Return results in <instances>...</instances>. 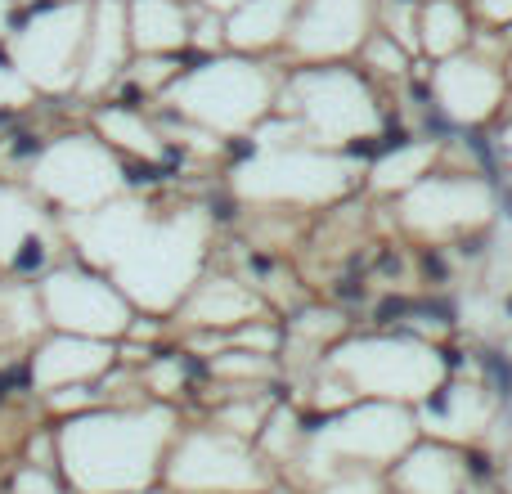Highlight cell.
<instances>
[{
    "label": "cell",
    "instance_id": "1",
    "mask_svg": "<svg viewBox=\"0 0 512 494\" xmlns=\"http://www.w3.org/2000/svg\"><path fill=\"white\" fill-rule=\"evenodd\" d=\"M59 225L68 256L104 274L135 315L167 319L212 256V212L198 203L153 207L140 194H122Z\"/></svg>",
    "mask_w": 512,
    "mask_h": 494
},
{
    "label": "cell",
    "instance_id": "2",
    "mask_svg": "<svg viewBox=\"0 0 512 494\" xmlns=\"http://www.w3.org/2000/svg\"><path fill=\"white\" fill-rule=\"evenodd\" d=\"M54 427V472L68 494H131L162 481V459L180 432V409L162 400L95 405Z\"/></svg>",
    "mask_w": 512,
    "mask_h": 494
},
{
    "label": "cell",
    "instance_id": "3",
    "mask_svg": "<svg viewBox=\"0 0 512 494\" xmlns=\"http://www.w3.org/2000/svg\"><path fill=\"white\" fill-rule=\"evenodd\" d=\"M274 113H283L297 126L301 144L337 153H364L387 131L382 86L355 68V59L342 63H288L279 77Z\"/></svg>",
    "mask_w": 512,
    "mask_h": 494
},
{
    "label": "cell",
    "instance_id": "4",
    "mask_svg": "<svg viewBox=\"0 0 512 494\" xmlns=\"http://www.w3.org/2000/svg\"><path fill=\"white\" fill-rule=\"evenodd\" d=\"M279 77L283 68H274V59L221 50L207 59H189L153 104L212 140H234V135H252L270 117Z\"/></svg>",
    "mask_w": 512,
    "mask_h": 494
},
{
    "label": "cell",
    "instance_id": "5",
    "mask_svg": "<svg viewBox=\"0 0 512 494\" xmlns=\"http://www.w3.org/2000/svg\"><path fill=\"white\" fill-rule=\"evenodd\" d=\"M418 441V423L409 405H387V400H355L346 409H333L319 423L306 418V441L283 481L306 490L310 481L342 468L360 472H387L409 445Z\"/></svg>",
    "mask_w": 512,
    "mask_h": 494
},
{
    "label": "cell",
    "instance_id": "6",
    "mask_svg": "<svg viewBox=\"0 0 512 494\" xmlns=\"http://www.w3.org/2000/svg\"><path fill=\"white\" fill-rule=\"evenodd\" d=\"M319 364L342 382L351 400H387V405L409 409L450 378V351L414 333H400V328H391V333H346L328 346Z\"/></svg>",
    "mask_w": 512,
    "mask_h": 494
},
{
    "label": "cell",
    "instance_id": "7",
    "mask_svg": "<svg viewBox=\"0 0 512 494\" xmlns=\"http://www.w3.org/2000/svg\"><path fill=\"white\" fill-rule=\"evenodd\" d=\"M360 162L351 153L315 149V144H274L252 149L230 167V198L243 207H274V212H319V207L346 203L360 189Z\"/></svg>",
    "mask_w": 512,
    "mask_h": 494
},
{
    "label": "cell",
    "instance_id": "8",
    "mask_svg": "<svg viewBox=\"0 0 512 494\" xmlns=\"http://www.w3.org/2000/svg\"><path fill=\"white\" fill-rule=\"evenodd\" d=\"M23 185L50 207L54 216H81L113 198L131 194L126 189V158H117L95 131H59L41 144L32 158Z\"/></svg>",
    "mask_w": 512,
    "mask_h": 494
},
{
    "label": "cell",
    "instance_id": "9",
    "mask_svg": "<svg viewBox=\"0 0 512 494\" xmlns=\"http://www.w3.org/2000/svg\"><path fill=\"white\" fill-rule=\"evenodd\" d=\"M90 0H41L18 5V18L5 36V59L36 90V99H72L86 50Z\"/></svg>",
    "mask_w": 512,
    "mask_h": 494
},
{
    "label": "cell",
    "instance_id": "10",
    "mask_svg": "<svg viewBox=\"0 0 512 494\" xmlns=\"http://www.w3.org/2000/svg\"><path fill=\"white\" fill-rule=\"evenodd\" d=\"M396 203V225L409 239L427 247L463 243L472 234H486L499 216V189L495 180L477 176V171H450L436 167L427 171L418 185H409Z\"/></svg>",
    "mask_w": 512,
    "mask_h": 494
},
{
    "label": "cell",
    "instance_id": "11",
    "mask_svg": "<svg viewBox=\"0 0 512 494\" xmlns=\"http://www.w3.org/2000/svg\"><path fill=\"white\" fill-rule=\"evenodd\" d=\"M270 481L274 468L256 454L252 441L203 423L176 432L158 486L167 494H265Z\"/></svg>",
    "mask_w": 512,
    "mask_h": 494
},
{
    "label": "cell",
    "instance_id": "12",
    "mask_svg": "<svg viewBox=\"0 0 512 494\" xmlns=\"http://www.w3.org/2000/svg\"><path fill=\"white\" fill-rule=\"evenodd\" d=\"M36 306L50 333H77V337H99V342H117L131 328L135 306L104 279L99 270L81 265L77 256H63L59 265L32 283Z\"/></svg>",
    "mask_w": 512,
    "mask_h": 494
},
{
    "label": "cell",
    "instance_id": "13",
    "mask_svg": "<svg viewBox=\"0 0 512 494\" xmlns=\"http://www.w3.org/2000/svg\"><path fill=\"white\" fill-rule=\"evenodd\" d=\"M427 104L436 108L450 131H490L504 117L508 104V72L504 63L481 59V54L463 50L450 59L427 63Z\"/></svg>",
    "mask_w": 512,
    "mask_h": 494
},
{
    "label": "cell",
    "instance_id": "14",
    "mask_svg": "<svg viewBox=\"0 0 512 494\" xmlns=\"http://www.w3.org/2000/svg\"><path fill=\"white\" fill-rule=\"evenodd\" d=\"M68 256L63 225L23 180H0V279L36 283Z\"/></svg>",
    "mask_w": 512,
    "mask_h": 494
},
{
    "label": "cell",
    "instance_id": "15",
    "mask_svg": "<svg viewBox=\"0 0 512 494\" xmlns=\"http://www.w3.org/2000/svg\"><path fill=\"white\" fill-rule=\"evenodd\" d=\"M378 0H301L292 32L283 41L288 63H342L355 59L364 36L373 32Z\"/></svg>",
    "mask_w": 512,
    "mask_h": 494
},
{
    "label": "cell",
    "instance_id": "16",
    "mask_svg": "<svg viewBox=\"0 0 512 494\" xmlns=\"http://www.w3.org/2000/svg\"><path fill=\"white\" fill-rule=\"evenodd\" d=\"M113 364H117V342L50 333L45 328L23 355V378L32 396H45V391H59V387H95Z\"/></svg>",
    "mask_w": 512,
    "mask_h": 494
},
{
    "label": "cell",
    "instance_id": "17",
    "mask_svg": "<svg viewBox=\"0 0 512 494\" xmlns=\"http://www.w3.org/2000/svg\"><path fill=\"white\" fill-rule=\"evenodd\" d=\"M499 418V400L486 382H468L459 373L441 382L427 400L414 405V423H418V436L427 441H445V445H459L468 450L472 441H486L490 427Z\"/></svg>",
    "mask_w": 512,
    "mask_h": 494
},
{
    "label": "cell",
    "instance_id": "18",
    "mask_svg": "<svg viewBox=\"0 0 512 494\" xmlns=\"http://www.w3.org/2000/svg\"><path fill=\"white\" fill-rule=\"evenodd\" d=\"M261 315H270V301L248 279H239V274H212V270L198 274V283L185 292V301L171 310V319L180 328H189V333L194 328L198 333H230V328L261 319Z\"/></svg>",
    "mask_w": 512,
    "mask_h": 494
},
{
    "label": "cell",
    "instance_id": "19",
    "mask_svg": "<svg viewBox=\"0 0 512 494\" xmlns=\"http://www.w3.org/2000/svg\"><path fill=\"white\" fill-rule=\"evenodd\" d=\"M126 63H131V36H126V0H90V23H86V50H81V72L72 99H99L122 81Z\"/></svg>",
    "mask_w": 512,
    "mask_h": 494
},
{
    "label": "cell",
    "instance_id": "20",
    "mask_svg": "<svg viewBox=\"0 0 512 494\" xmlns=\"http://www.w3.org/2000/svg\"><path fill=\"white\" fill-rule=\"evenodd\" d=\"M468 450L418 436L387 468V494H468Z\"/></svg>",
    "mask_w": 512,
    "mask_h": 494
},
{
    "label": "cell",
    "instance_id": "21",
    "mask_svg": "<svg viewBox=\"0 0 512 494\" xmlns=\"http://www.w3.org/2000/svg\"><path fill=\"white\" fill-rule=\"evenodd\" d=\"M436 167H441V140H432V135H396V140H387V131H382L378 153L360 171V189H369L378 198H400L409 185H418Z\"/></svg>",
    "mask_w": 512,
    "mask_h": 494
},
{
    "label": "cell",
    "instance_id": "22",
    "mask_svg": "<svg viewBox=\"0 0 512 494\" xmlns=\"http://www.w3.org/2000/svg\"><path fill=\"white\" fill-rule=\"evenodd\" d=\"M301 0H243L239 9L221 18L225 23V50L252 54V59H283V41L292 32Z\"/></svg>",
    "mask_w": 512,
    "mask_h": 494
},
{
    "label": "cell",
    "instance_id": "23",
    "mask_svg": "<svg viewBox=\"0 0 512 494\" xmlns=\"http://www.w3.org/2000/svg\"><path fill=\"white\" fill-rule=\"evenodd\" d=\"M90 131H95L99 140H104L108 149H113L117 158H126V162H153V167H162V158L171 153L167 140H162V131L153 126L149 108H131V104L99 99V104L90 108Z\"/></svg>",
    "mask_w": 512,
    "mask_h": 494
},
{
    "label": "cell",
    "instance_id": "24",
    "mask_svg": "<svg viewBox=\"0 0 512 494\" xmlns=\"http://www.w3.org/2000/svg\"><path fill=\"white\" fill-rule=\"evenodd\" d=\"M194 0H126L131 54H185Z\"/></svg>",
    "mask_w": 512,
    "mask_h": 494
},
{
    "label": "cell",
    "instance_id": "25",
    "mask_svg": "<svg viewBox=\"0 0 512 494\" xmlns=\"http://www.w3.org/2000/svg\"><path fill=\"white\" fill-rule=\"evenodd\" d=\"M414 41H418V59H427V63L463 54L472 41L468 0H423L418 5V23H414Z\"/></svg>",
    "mask_w": 512,
    "mask_h": 494
},
{
    "label": "cell",
    "instance_id": "26",
    "mask_svg": "<svg viewBox=\"0 0 512 494\" xmlns=\"http://www.w3.org/2000/svg\"><path fill=\"white\" fill-rule=\"evenodd\" d=\"M45 333L36 288L27 279H0V351H27Z\"/></svg>",
    "mask_w": 512,
    "mask_h": 494
},
{
    "label": "cell",
    "instance_id": "27",
    "mask_svg": "<svg viewBox=\"0 0 512 494\" xmlns=\"http://www.w3.org/2000/svg\"><path fill=\"white\" fill-rule=\"evenodd\" d=\"M414 63H418V54H409L405 45L391 41L378 27H373V32L364 36V45L355 50V68H360L364 77H373L378 86H387V81H409L414 77Z\"/></svg>",
    "mask_w": 512,
    "mask_h": 494
},
{
    "label": "cell",
    "instance_id": "28",
    "mask_svg": "<svg viewBox=\"0 0 512 494\" xmlns=\"http://www.w3.org/2000/svg\"><path fill=\"white\" fill-rule=\"evenodd\" d=\"M306 494H387V472L342 468V472H328V477L310 481Z\"/></svg>",
    "mask_w": 512,
    "mask_h": 494
},
{
    "label": "cell",
    "instance_id": "29",
    "mask_svg": "<svg viewBox=\"0 0 512 494\" xmlns=\"http://www.w3.org/2000/svg\"><path fill=\"white\" fill-rule=\"evenodd\" d=\"M32 104H36V90L18 77V68L5 59V50H0V126L14 122V117L27 113Z\"/></svg>",
    "mask_w": 512,
    "mask_h": 494
},
{
    "label": "cell",
    "instance_id": "30",
    "mask_svg": "<svg viewBox=\"0 0 512 494\" xmlns=\"http://www.w3.org/2000/svg\"><path fill=\"white\" fill-rule=\"evenodd\" d=\"M0 490H5V494H68V486L59 481V472L32 468V463H14Z\"/></svg>",
    "mask_w": 512,
    "mask_h": 494
},
{
    "label": "cell",
    "instance_id": "31",
    "mask_svg": "<svg viewBox=\"0 0 512 494\" xmlns=\"http://www.w3.org/2000/svg\"><path fill=\"white\" fill-rule=\"evenodd\" d=\"M472 27H490V32L512 36V0H468Z\"/></svg>",
    "mask_w": 512,
    "mask_h": 494
},
{
    "label": "cell",
    "instance_id": "32",
    "mask_svg": "<svg viewBox=\"0 0 512 494\" xmlns=\"http://www.w3.org/2000/svg\"><path fill=\"white\" fill-rule=\"evenodd\" d=\"M490 158H495V167L499 171H512V113L508 117H499V122L495 126H490Z\"/></svg>",
    "mask_w": 512,
    "mask_h": 494
},
{
    "label": "cell",
    "instance_id": "33",
    "mask_svg": "<svg viewBox=\"0 0 512 494\" xmlns=\"http://www.w3.org/2000/svg\"><path fill=\"white\" fill-rule=\"evenodd\" d=\"M14 18H18V0H0V45H5V36H9V27H14Z\"/></svg>",
    "mask_w": 512,
    "mask_h": 494
},
{
    "label": "cell",
    "instance_id": "34",
    "mask_svg": "<svg viewBox=\"0 0 512 494\" xmlns=\"http://www.w3.org/2000/svg\"><path fill=\"white\" fill-rule=\"evenodd\" d=\"M499 212H508L512 216V171H499Z\"/></svg>",
    "mask_w": 512,
    "mask_h": 494
},
{
    "label": "cell",
    "instance_id": "35",
    "mask_svg": "<svg viewBox=\"0 0 512 494\" xmlns=\"http://www.w3.org/2000/svg\"><path fill=\"white\" fill-rule=\"evenodd\" d=\"M194 5H198V9H212V14H221V18H225L230 9H239L243 0H194Z\"/></svg>",
    "mask_w": 512,
    "mask_h": 494
},
{
    "label": "cell",
    "instance_id": "36",
    "mask_svg": "<svg viewBox=\"0 0 512 494\" xmlns=\"http://www.w3.org/2000/svg\"><path fill=\"white\" fill-rule=\"evenodd\" d=\"M495 477H499V494H512V454H508L504 463H499Z\"/></svg>",
    "mask_w": 512,
    "mask_h": 494
},
{
    "label": "cell",
    "instance_id": "37",
    "mask_svg": "<svg viewBox=\"0 0 512 494\" xmlns=\"http://www.w3.org/2000/svg\"><path fill=\"white\" fill-rule=\"evenodd\" d=\"M265 494H306L301 486H292V481H283V477H274L270 486H265Z\"/></svg>",
    "mask_w": 512,
    "mask_h": 494
},
{
    "label": "cell",
    "instance_id": "38",
    "mask_svg": "<svg viewBox=\"0 0 512 494\" xmlns=\"http://www.w3.org/2000/svg\"><path fill=\"white\" fill-rule=\"evenodd\" d=\"M504 72H508V86H512V45H508V59H504Z\"/></svg>",
    "mask_w": 512,
    "mask_h": 494
},
{
    "label": "cell",
    "instance_id": "39",
    "mask_svg": "<svg viewBox=\"0 0 512 494\" xmlns=\"http://www.w3.org/2000/svg\"><path fill=\"white\" fill-rule=\"evenodd\" d=\"M131 494H167V490H162V486H153V490H131Z\"/></svg>",
    "mask_w": 512,
    "mask_h": 494
},
{
    "label": "cell",
    "instance_id": "40",
    "mask_svg": "<svg viewBox=\"0 0 512 494\" xmlns=\"http://www.w3.org/2000/svg\"><path fill=\"white\" fill-rule=\"evenodd\" d=\"M508 113H512V90H508V104H504V117H508Z\"/></svg>",
    "mask_w": 512,
    "mask_h": 494
}]
</instances>
